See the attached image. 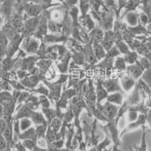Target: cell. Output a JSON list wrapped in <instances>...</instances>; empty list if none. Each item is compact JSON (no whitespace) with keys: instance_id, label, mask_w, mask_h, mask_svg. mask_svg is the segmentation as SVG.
Listing matches in <instances>:
<instances>
[{"instance_id":"1","label":"cell","mask_w":151,"mask_h":151,"mask_svg":"<svg viewBox=\"0 0 151 151\" xmlns=\"http://www.w3.org/2000/svg\"><path fill=\"white\" fill-rule=\"evenodd\" d=\"M128 70H129L131 76L134 79H138L144 73V68L141 65V64H136L134 65L130 66L129 67H128Z\"/></svg>"},{"instance_id":"2","label":"cell","mask_w":151,"mask_h":151,"mask_svg":"<svg viewBox=\"0 0 151 151\" xmlns=\"http://www.w3.org/2000/svg\"><path fill=\"white\" fill-rule=\"evenodd\" d=\"M104 113L109 118H113L117 112V108L114 105L107 103L104 106Z\"/></svg>"},{"instance_id":"3","label":"cell","mask_w":151,"mask_h":151,"mask_svg":"<svg viewBox=\"0 0 151 151\" xmlns=\"http://www.w3.org/2000/svg\"><path fill=\"white\" fill-rule=\"evenodd\" d=\"M104 86L106 87V90L108 91H115L119 89L117 81L116 80L106 81V83H104Z\"/></svg>"},{"instance_id":"4","label":"cell","mask_w":151,"mask_h":151,"mask_svg":"<svg viewBox=\"0 0 151 151\" xmlns=\"http://www.w3.org/2000/svg\"><path fill=\"white\" fill-rule=\"evenodd\" d=\"M126 21L130 26H135L137 24V16L133 12H130L128 13L126 16Z\"/></svg>"},{"instance_id":"5","label":"cell","mask_w":151,"mask_h":151,"mask_svg":"<svg viewBox=\"0 0 151 151\" xmlns=\"http://www.w3.org/2000/svg\"><path fill=\"white\" fill-rule=\"evenodd\" d=\"M129 75H126V76H124L122 79V86H123L124 88H125L126 91L129 90L134 85V82H133V79L129 76Z\"/></svg>"},{"instance_id":"6","label":"cell","mask_w":151,"mask_h":151,"mask_svg":"<svg viewBox=\"0 0 151 151\" xmlns=\"http://www.w3.org/2000/svg\"><path fill=\"white\" fill-rule=\"evenodd\" d=\"M109 102L111 103L117 104H120L122 103V96L119 93H114V94H111L107 98Z\"/></svg>"},{"instance_id":"7","label":"cell","mask_w":151,"mask_h":151,"mask_svg":"<svg viewBox=\"0 0 151 151\" xmlns=\"http://www.w3.org/2000/svg\"><path fill=\"white\" fill-rule=\"evenodd\" d=\"M142 79L147 84V86L151 89V67L147 69L145 72L143 73Z\"/></svg>"},{"instance_id":"8","label":"cell","mask_w":151,"mask_h":151,"mask_svg":"<svg viewBox=\"0 0 151 151\" xmlns=\"http://www.w3.org/2000/svg\"><path fill=\"white\" fill-rule=\"evenodd\" d=\"M6 48H7V39L3 35H0V55H2L5 53Z\"/></svg>"},{"instance_id":"9","label":"cell","mask_w":151,"mask_h":151,"mask_svg":"<svg viewBox=\"0 0 151 151\" xmlns=\"http://www.w3.org/2000/svg\"><path fill=\"white\" fill-rule=\"evenodd\" d=\"M31 121L28 119L27 118H22L21 119V122H20V128H21V131H26L28 128L30 126Z\"/></svg>"},{"instance_id":"10","label":"cell","mask_w":151,"mask_h":151,"mask_svg":"<svg viewBox=\"0 0 151 151\" xmlns=\"http://www.w3.org/2000/svg\"><path fill=\"white\" fill-rule=\"evenodd\" d=\"M94 53H95L96 56L98 57V58H101L102 57H104V49L99 44H98V43H95V44H94Z\"/></svg>"},{"instance_id":"11","label":"cell","mask_w":151,"mask_h":151,"mask_svg":"<svg viewBox=\"0 0 151 151\" xmlns=\"http://www.w3.org/2000/svg\"><path fill=\"white\" fill-rule=\"evenodd\" d=\"M39 47V43L36 41V40H31L29 43H28L27 46V50L28 52H33L37 49Z\"/></svg>"},{"instance_id":"12","label":"cell","mask_w":151,"mask_h":151,"mask_svg":"<svg viewBox=\"0 0 151 151\" xmlns=\"http://www.w3.org/2000/svg\"><path fill=\"white\" fill-rule=\"evenodd\" d=\"M97 96H98V101H101L102 99L106 98V92L105 91L104 88L102 87L101 85L98 86V92H97Z\"/></svg>"},{"instance_id":"13","label":"cell","mask_w":151,"mask_h":151,"mask_svg":"<svg viewBox=\"0 0 151 151\" xmlns=\"http://www.w3.org/2000/svg\"><path fill=\"white\" fill-rule=\"evenodd\" d=\"M31 118L33 120V122L36 123H43L44 122V118L40 113H33L31 115Z\"/></svg>"},{"instance_id":"14","label":"cell","mask_w":151,"mask_h":151,"mask_svg":"<svg viewBox=\"0 0 151 151\" xmlns=\"http://www.w3.org/2000/svg\"><path fill=\"white\" fill-rule=\"evenodd\" d=\"M40 7L36 5H30L27 9L28 14H30V16H36L40 12Z\"/></svg>"},{"instance_id":"15","label":"cell","mask_w":151,"mask_h":151,"mask_svg":"<svg viewBox=\"0 0 151 151\" xmlns=\"http://www.w3.org/2000/svg\"><path fill=\"white\" fill-rule=\"evenodd\" d=\"M136 59H137V55L134 52L129 53L125 57V60L127 62H129V64H133L136 60Z\"/></svg>"},{"instance_id":"16","label":"cell","mask_w":151,"mask_h":151,"mask_svg":"<svg viewBox=\"0 0 151 151\" xmlns=\"http://www.w3.org/2000/svg\"><path fill=\"white\" fill-rule=\"evenodd\" d=\"M8 147H9V145H8V143L5 138L2 134H0V151L4 150Z\"/></svg>"},{"instance_id":"17","label":"cell","mask_w":151,"mask_h":151,"mask_svg":"<svg viewBox=\"0 0 151 151\" xmlns=\"http://www.w3.org/2000/svg\"><path fill=\"white\" fill-rule=\"evenodd\" d=\"M8 124H9V122L5 119H4L3 118L0 119V134H3V132L7 128Z\"/></svg>"},{"instance_id":"18","label":"cell","mask_w":151,"mask_h":151,"mask_svg":"<svg viewBox=\"0 0 151 151\" xmlns=\"http://www.w3.org/2000/svg\"><path fill=\"white\" fill-rule=\"evenodd\" d=\"M23 145L26 148H28L29 150H32L35 146V144L32 140L30 139H26L24 140V142H23Z\"/></svg>"},{"instance_id":"19","label":"cell","mask_w":151,"mask_h":151,"mask_svg":"<svg viewBox=\"0 0 151 151\" xmlns=\"http://www.w3.org/2000/svg\"><path fill=\"white\" fill-rule=\"evenodd\" d=\"M141 65L142 66L143 68L149 69L151 67V63L149 61V60L147 58H141Z\"/></svg>"},{"instance_id":"20","label":"cell","mask_w":151,"mask_h":151,"mask_svg":"<svg viewBox=\"0 0 151 151\" xmlns=\"http://www.w3.org/2000/svg\"><path fill=\"white\" fill-rule=\"evenodd\" d=\"M116 67L118 68L119 70H123L125 68V62L123 59L117 58L116 60Z\"/></svg>"},{"instance_id":"21","label":"cell","mask_w":151,"mask_h":151,"mask_svg":"<svg viewBox=\"0 0 151 151\" xmlns=\"http://www.w3.org/2000/svg\"><path fill=\"white\" fill-rule=\"evenodd\" d=\"M118 48L119 49L121 52L122 53H128L129 52V48L126 45H125V43L123 42H119L118 44Z\"/></svg>"},{"instance_id":"22","label":"cell","mask_w":151,"mask_h":151,"mask_svg":"<svg viewBox=\"0 0 151 151\" xmlns=\"http://www.w3.org/2000/svg\"><path fill=\"white\" fill-rule=\"evenodd\" d=\"M40 102H41V104H42V106H44V107H47V108L49 107V105H50L49 101H48V100L45 97L41 96L40 98Z\"/></svg>"},{"instance_id":"23","label":"cell","mask_w":151,"mask_h":151,"mask_svg":"<svg viewBox=\"0 0 151 151\" xmlns=\"http://www.w3.org/2000/svg\"><path fill=\"white\" fill-rule=\"evenodd\" d=\"M140 19H141V21L145 24L148 22V21H149V17H148V16L147 15V14H145L144 12H142L141 14V15H140Z\"/></svg>"},{"instance_id":"24","label":"cell","mask_w":151,"mask_h":151,"mask_svg":"<svg viewBox=\"0 0 151 151\" xmlns=\"http://www.w3.org/2000/svg\"><path fill=\"white\" fill-rule=\"evenodd\" d=\"M52 17H53L54 21H58L61 18V15H60V13L58 12H55L52 14Z\"/></svg>"},{"instance_id":"25","label":"cell","mask_w":151,"mask_h":151,"mask_svg":"<svg viewBox=\"0 0 151 151\" xmlns=\"http://www.w3.org/2000/svg\"><path fill=\"white\" fill-rule=\"evenodd\" d=\"M15 147L16 149H17V151H27L26 147H25L22 144H20V143L16 144Z\"/></svg>"},{"instance_id":"26","label":"cell","mask_w":151,"mask_h":151,"mask_svg":"<svg viewBox=\"0 0 151 151\" xmlns=\"http://www.w3.org/2000/svg\"><path fill=\"white\" fill-rule=\"evenodd\" d=\"M129 118H130L129 119H130V120H132V121L136 119V118H137V113H136V112L131 111L130 113H129Z\"/></svg>"},{"instance_id":"27","label":"cell","mask_w":151,"mask_h":151,"mask_svg":"<svg viewBox=\"0 0 151 151\" xmlns=\"http://www.w3.org/2000/svg\"><path fill=\"white\" fill-rule=\"evenodd\" d=\"M78 0H67V3L69 5H73L77 2Z\"/></svg>"},{"instance_id":"28","label":"cell","mask_w":151,"mask_h":151,"mask_svg":"<svg viewBox=\"0 0 151 151\" xmlns=\"http://www.w3.org/2000/svg\"><path fill=\"white\" fill-rule=\"evenodd\" d=\"M2 23H3V18L2 16H0V25H2Z\"/></svg>"},{"instance_id":"29","label":"cell","mask_w":151,"mask_h":151,"mask_svg":"<svg viewBox=\"0 0 151 151\" xmlns=\"http://www.w3.org/2000/svg\"><path fill=\"white\" fill-rule=\"evenodd\" d=\"M147 106H151V99L150 100V101H149V103L147 104Z\"/></svg>"},{"instance_id":"30","label":"cell","mask_w":151,"mask_h":151,"mask_svg":"<svg viewBox=\"0 0 151 151\" xmlns=\"http://www.w3.org/2000/svg\"><path fill=\"white\" fill-rule=\"evenodd\" d=\"M149 118L151 119V110L149 111Z\"/></svg>"}]
</instances>
